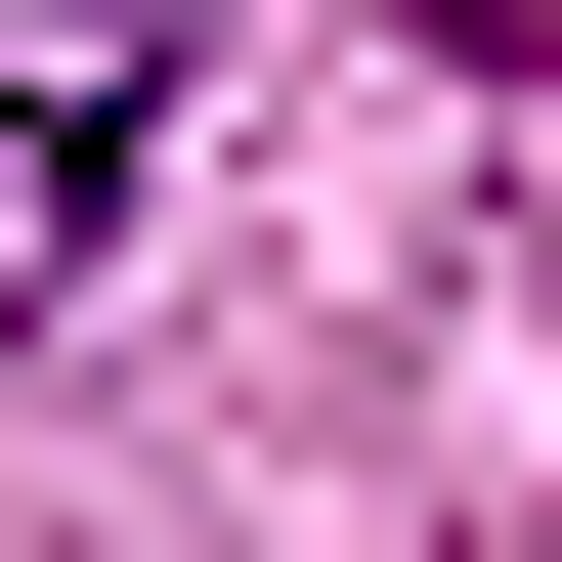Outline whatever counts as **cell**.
I'll return each mask as SVG.
<instances>
[{"mask_svg":"<svg viewBox=\"0 0 562 562\" xmlns=\"http://www.w3.org/2000/svg\"><path fill=\"white\" fill-rule=\"evenodd\" d=\"M131 131H173V0H0V303L131 260Z\"/></svg>","mask_w":562,"mask_h":562,"instance_id":"cell-1","label":"cell"}]
</instances>
